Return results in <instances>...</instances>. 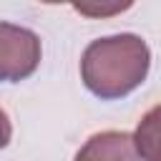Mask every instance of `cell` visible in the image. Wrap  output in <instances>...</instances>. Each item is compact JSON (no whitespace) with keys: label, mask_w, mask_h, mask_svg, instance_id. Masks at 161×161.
I'll list each match as a JSON object with an SVG mask.
<instances>
[{"label":"cell","mask_w":161,"mask_h":161,"mask_svg":"<svg viewBox=\"0 0 161 161\" xmlns=\"http://www.w3.org/2000/svg\"><path fill=\"white\" fill-rule=\"evenodd\" d=\"M151 50L146 40L133 33L98 38L80 58V78L101 101H116L136 91L146 80Z\"/></svg>","instance_id":"1"},{"label":"cell","mask_w":161,"mask_h":161,"mask_svg":"<svg viewBox=\"0 0 161 161\" xmlns=\"http://www.w3.org/2000/svg\"><path fill=\"white\" fill-rule=\"evenodd\" d=\"M40 38L23 25L0 23V83H18L40 63Z\"/></svg>","instance_id":"2"},{"label":"cell","mask_w":161,"mask_h":161,"mask_svg":"<svg viewBox=\"0 0 161 161\" xmlns=\"http://www.w3.org/2000/svg\"><path fill=\"white\" fill-rule=\"evenodd\" d=\"M128 5H113V8H91V5H75V10L86 13V15H106V13H118Z\"/></svg>","instance_id":"6"},{"label":"cell","mask_w":161,"mask_h":161,"mask_svg":"<svg viewBox=\"0 0 161 161\" xmlns=\"http://www.w3.org/2000/svg\"><path fill=\"white\" fill-rule=\"evenodd\" d=\"M133 146L138 158L143 161H161V106H153L143 113L136 126Z\"/></svg>","instance_id":"4"},{"label":"cell","mask_w":161,"mask_h":161,"mask_svg":"<svg viewBox=\"0 0 161 161\" xmlns=\"http://www.w3.org/2000/svg\"><path fill=\"white\" fill-rule=\"evenodd\" d=\"M10 136H13V126H10V118L8 113L0 108V148H5L10 143Z\"/></svg>","instance_id":"5"},{"label":"cell","mask_w":161,"mask_h":161,"mask_svg":"<svg viewBox=\"0 0 161 161\" xmlns=\"http://www.w3.org/2000/svg\"><path fill=\"white\" fill-rule=\"evenodd\" d=\"M75 161H138V153L131 133L101 131L80 146V151L75 153Z\"/></svg>","instance_id":"3"}]
</instances>
